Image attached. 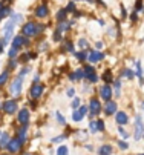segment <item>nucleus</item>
<instances>
[{"instance_id":"de8ad7c7","label":"nucleus","mask_w":144,"mask_h":155,"mask_svg":"<svg viewBox=\"0 0 144 155\" xmlns=\"http://www.w3.org/2000/svg\"><path fill=\"white\" fill-rule=\"evenodd\" d=\"M136 18H138V12L133 9V12L130 14V20H132V21H136Z\"/></svg>"},{"instance_id":"cd10ccee","label":"nucleus","mask_w":144,"mask_h":155,"mask_svg":"<svg viewBox=\"0 0 144 155\" xmlns=\"http://www.w3.org/2000/svg\"><path fill=\"white\" fill-rule=\"evenodd\" d=\"M121 77H124V78H133L135 77V72L132 71V69H123V74H121Z\"/></svg>"},{"instance_id":"3c124183","label":"nucleus","mask_w":144,"mask_h":155,"mask_svg":"<svg viewBox=\"0 0 144 155\" xmlns=\"http://www.w3.org/2000/svg\"><path fill=\"white\" fill-rule=\"evenodd\" d=\"M3 46H5V41H3V40H0V54L3 52Z\"/></svg>"},{"instance_id":"a18cd8bd","label":"nucleus","mask_w":144,"mask_h":155,"mask_svg":"<svg viewBox=\"0 0 144 155\" xmlns=\"http://www.w3.org/2000/svg\"><path fill=\"white\" fill-rule=\"evenodd\" d=\"M61 34H63V32H60L58 29H55V32H54V40H55V41L61 40Z\"/></svg>"},{"instance_id":"a19ab883","label":"nucleus","mask_w":144,"mask_h":155,"mask_svg":"<svg viewBox=\"0 0 144 155\" xmlns=\"http://www.w3.org/2000/svg\"><path fill=\"white\" fill-rule=\"evenodd\" d=\"M89 127H91V132H94V134H95V132H98V130H97V121H95V120H92V121L89 123Z\"/></svg>"},{"instance_id":"bb28decb","label":"nucleus","mask_w":144,"mask_h":155,"mask_svg":"<svg viewBox=\"0 0 144 155\" xmlns=\"http://www.w3.org/2000/svg\"><path fill=\"white\" fill-rule=\"evenodd\" d=\"M66 15H68L66 8H65V9H60V11L57 12V20H58V21H63V20H66Z\"/></svg>"},{"instance_id":"864d4df0","label":"nucleus","mask_w":144,"mask_h":155,"mask_svg":"<svg viewBox=\"0 0 144 155\" xmlns=\"http://www.w3.org/2000/svg\"><path fill=\"white\" fill-rule=\"evenodd\" d=\"M38 80H40V77H38V75H34L32 81H34V83H38Z\"/></svg>"},{"instance_id":"7c9ffc66","label":"nucleus","mask_w":144,"mask_h":155,"mask_svg":"<svg viewBox=\"0 0 144 155\" xmlns=\"http://www.w3.org/2000/svg\"><path fill=\"white\" fill-rule=\"evenodd\" d=\"M103 78H104V81H106V83H109V84H110V83H112V80H114V78H112V72H110V71H106V72H104V75H103Z\"/></svg>"},{"instance_id":"4be33fe9","label":"nucleus","mask_w":144,"mask_h":155,"mask_svg":"<svg viewBox=\"0 0 144 155\" xmlns=\"http://www.w3.org/2000/svg\"><path fill=\"white\" fill-rule=\"evenodd\" d=\"M98 155H112V146L103 144L101 147H98Z\"/></svg>"},{"instance_id":"6e6552de","label":"nucleus","mask_w":144,"mask_h":155,"mask_svg":"<svg viewBox=\"0 0 144 155\" xmlns=\"http://www.w3.org/2000/svg\"><path fill=\"white\" fill-rule=\"evenodd\" d=\"M88 110H89L88 106H80V107L74 109L72 110V120L74 121H81V120L85 118V115L88 114Z\"/></svg>"},{"instance_id":"412c9836","label":"nucleus","mask_w":144,"mask_h":155,"mask_svg":"<svg viewBox=\"0 0 144 155\" xmlns=\"http://www.w3.org/2000/svg\"><path fill=\"white\" fill-rule=\"evenodd\" d=\"M135 68H136L135 75L139 78V81H141V84H142V83H144V78H142V74H144V72H142V66H141V61H139V60L135 61Z\"/></svg>"},{"instance_id":"b1692460","label":"nucleus","mask_w":144,"mask_h":155,"mask_svg":"<svg viewBox=\"0 0 144 155\" xmlns=\"http://www.w3.org/2000/svg\"><path fill=\"white\" fill-rule=\"evenodd\" d=\"M114 89H115V97L121 95V78H117L114 81Z\"/></svg>"},{"instance_id":"f704fd0d","label":"nucleus","mask_w":144,"mask_h":155,"mask_svg":"<svg viewBox=\"0 0 144 155\" xmlns=\"http://www.w3.org/2000/svg\"><path fill=\"white\" fill-rule=\"evenodd\" d=\"M55 117H57V121H58L60 124H66V120H65V117L61 115V114L58 112V110H57V112H55Z\"/></svg>"},{"instance_id":"393cba45","label":"nucleus","mask_w":144,"mask_h":155,"mask_svg":"<svg viewBox=\"0 0 144 155\" xmlns=\"http://www.w3.org/2000/svg\"><path fill=\"white\" fill-rule=\"evenodd\" d=\"M11 138H9V135L8 134H2L0 135V149H3V147H6V144H8V141H9Z\"/></svg>"},{"instance_id":"0eeeda50","label":"nucleus","mask_w":144,"mask_h":155,"mask_svg":"<svg viewBox=\"0 0 144 155\" xmlns=\"http://www.w3.org/2000/svg\"><path fill=\"white\" fill-rule=\"evenodd\" d=\"M85 78L89 81V83H97L98 81V75H97V71L94 66H85Z\"/></svg>"},{"instance_id":"f8f14e48","label":"nucleus","mask_w":144,"mask_h":155,"mask_svg":"<svg viewBox=\"0 0 144 155\" xmlns=\"http://www.w3.org/2000/svg\"><path fill=\"white\" fill-rule=\"evenodd\" d=\"M43 84H40V83H34L32 86H31V91H29V95H31V98H40L42 97V94H43Z\"/></svg>"},{"instance_id":"5701e85b","label":"nucleus","mask_w":144,"mask_h":155,"mask_svg":"<svg viewBox=\"0 0 144 155\" xmlns=\"http://www.w3.org/2000/svg\"><path fill=\"white\" fill-rule=\"evenodd\" d=\"M11 14H12V9L9 6H2V8H0V17H2V18L9 17Z\"/></svg>"},{"instance_id":"c756f323","label":"nucleus","mask_w":144,"mask_h":155,"mask_svg":"<svg viewBox=\"0 0 144 155\" xmlns=\"http://www.w3.org/2000/svg\"><path fill=\"white\" fill-rule=\"evenodd\" d=\"M17 54H18V49H17V48H14V46H11V49L8 51V57H9V58H15V57H17Z\"/></svg>"},{"instance_id":"58836bf2","label":"nucleus","mask_w":144,"mask_h":155,"mask_svg":"<svg viewBox=\"0 0 144 155\" xmlns=\"http://www.w3.org/2000/svg\"><path fill=\"white\" fill-rule=\"evenodd\" d=\"M136 12H142L144 11V6H142V0H136Z\"/></svg>"},{"instance_id":"423d86ee","label":"nucleus","mask_w":144,"mask_h":155,"mask_svg":"<svg viewBox=\"0 0 144 155\" xmlns=\"http://www.w3.org/2000/svg\"><path fill=\"white\" fill-rule=\"evenodd\" d=\"M2 107H3V110L6 114H15L17 110H18V104H17V100H14V98H11V100H6L3 104H2Z\"/></svg>"},{"instance_id":"f3484780","label":"nucleus","mask_w":144,"mask_h":155,"mask_svg":"<svg viewBox=\"0 0 144 155\" xmlns=\"http://www.w3.org/2000/svg\"><path fill=\"white\" fill-rule=\"evenodd\" d=\"M18 121L22 123V124H25V123H28L29 121V110L28 109H20L18 110Z\"/></svg>"},{"instance_id":"37998d69","label":"nucleus","mask_w":144,"mask_h":155,"mask_svg":"<svg viewBox=\"0 0 144 155\" xmlns=\"http://www.w3.org/2000/svg\"><path fill=\"white\" fill-rule=\"evenodd\" d=\"M15 66H17V60H15V58H9V63H8V68L14 69Z\"/></svg>"},{"instance_id":"9b49d317","label":"nucleus","mask_w":144,"mask_h":155,"mask_svg":"<svg viewBox=\"0 0 144 155\" xmlns=\"http://www.w3.org/2000/svg\"><path fill=\"white\" fill-rule=\"evenodd\" d=\"M88 60H89L92 64H95V63H100V61H103V60H104V54H103L100 49H94V51H91V54H89Z\"/></svg>"},{"instance_id":"9d476101","label":"nucleus","mask_w":144,"mask_h":155,"mask_svg":"<svg viewBox=\"0 0 144 155\" xmlns=\"http://www.w3.org/2000/svg\"><path fill=\"white\" fill-rule=\"evenodd\" d=\"M22 146H23V143L20 141L18 138H11V140L8 141V144H6V149H8L11 153H15V152H18L20 149H22Z\"/></svg>"},{"instance_id":"ddd939ff","label":"nucleus","mask_w":144,"mask_h":155,"mask_svg":"<svg viewBox=\"0 0 144 155\" xmlns=\"http://www.w3.org/2000/svg\"><path fill=\"white\" fill-rule=\"evenodd\" d=\"M34 14H35V17H38V18H46L48 14H49V8H48V5L43 3V5L37 6L35 11H34Z\"/></svg>"},{"instance_id":"6e6d98bb","label":"nucleus","mask_w":144,"mask_h":155,"mask_svg":"<svg viewBox=\"0 0 144 155\" xmlns=\"http://www.w3.org/2000/svg\"><path fill=\"white\" fill-rule=\"evenodd\" d=\"M138 155H144V153H138Z\"/></svg>"},{"instance_id":"c9c22d12","label":"nucleus","mask_w":144,"mask_h":155,"mask_svg":"<svg viewBox=\"0 0 144 155\" xmlns=\"http://www.w3.org/2000/svg\"><path fill=\"white\" fill-rule=\"evenodd\" d=\"M65 49L69 51V52H74V43H72L71 40H68V41L65 43Z\"/></svg>"},{"instance_id":"39448f33","label":"nucleus","mask_w":144,"mask_h":155,"mask_svg":"<svg viewBox=\"0 0 144 155\" xmlns=\"http://www.w3.org/2000/svg\"><path fill=\"white\" fill-rule=\"evenodd\" d=\"M28 45H29V40H28V37H23V35H14L11 40V46H14L17 49L28 46Z\"/></svg>"},{"instance_id":"052dcab7","label":"nucleus","mask_w":144,"mask_h":155,"mask_svg":"<svg viewBox=\"0 0 144 155\" xmlns=\"http://www.w3.org/2000/svg\"><path fill=\"white\" fill-rule=\"evenodd\" d=\"M142 137H144V134H142Z\"/></svg>"},{"instance_id":"5fc2aeb1","label":"nucleus","mask_w":144,"mask_h":155,"mask_svg":"<svg viewBox=\"0 0 144 155\" xmlns=\"http://www.w3.org/2000/svg\"><path fill=\"white\" fill-rule=\"evenodd\" d=\"M141 107H142V110H144V101H142V103H141Z\"/></svg>"},{"instance_id":"ea45409f","label":"nucleus","mask_w":144,"mask_h":155,"mask_svg":"<svg viewBox=\"0 0 144 155\" xmlns=\"http://www.w3.org/2000/svg\"><path fill=\"white\" fill-rule=\"evenodd\" d=\"M118 132H120V135H121V137H123V138H124V140H126V138H129V134H127V132H126V130H124V129H123V127H121V126H120V127H118Z\"/></svg>"},{"instance_id":"09e8293b","label":"nucleus","mask_w":144,"mask_h":155,"mask_svg":"<svg viewBox=\"0 0 144 155\" xmlns=\"http://www.w3.org/2000/svg\"><path fill=\"white\" fill-rule=\"evenodd\" d=\"M29 58V54H25V55H22L20 57V63H26V60Z\"/></svg>"},{"instance_id":"a211bd4d","label":"nucleus","mask_w":144,"mask_h":155,"mask_svg":"<svg viewBox=\"0 0 144 155\" xmlns=\"http://www.w3.org/2000/svg\"><path fill=\"white\" fill-rule=\"evenodd\" d=\"M74 25V21H66V20H63V21H60L58 23V31L60 32H66V31H69L71 29V26Z\"/></svg>"},{"instance_id":"72a5a7b5","label":"nucleus","mask_w":144,"mask_h":155,"mask_svg":"<svg viewBox=\"0 0 144 155\" xmlns=\"http://www.w3.org/2000/svg\"><path fill=\"white\" fill-rule=\"evenodd\" d=\"M29 71H31V68H29V66H25V68H22V69H20V74H18V77L25 78V75H26Z\"/></svg>"},{"instance_id":"4d7b16f0","label":"nucleus","mask_w":144,"mask_h":155,"mask_svg":"<svg viewBox=\"0 0 144 155\" xmlns=\"http://www.w3.org/2000/svg\"><path fill=\"white\" fill-rule=\"evenodd\" d=\"M0 21H2V17H0Z\"/></svg>"},{"instance_id":"79ce46f5","label":"nucleus","mask_w":144,"mask_h":155,"mask_svg":"<svg viewBox=\"0 0 144 155\" xmlns=\"http://www.w3.org/2000/svg\"><path fill=\"white\" fill-rule=\"evenodd\" d=\"M118 146H120V149H121V150H126V149H129V144H127L126 141H121V140H120Z\"/></svg>"},{"instance_id":"f03ea898","label":"nucleus","mask_w":144,"mask_h":155,"mask_svg":"<svg viewBox=\"0 0 144 155\" xmlns=\"http://www.w3.org/2000/svg\"><path fill=\"white\" fill-rule=\"evenodd\" d=\"M15 25H17V21H15L14 15L11 14V15H9V18L6 20V23L3 25V38H2V40L5 41V45H6V43H9V41H11V38L14 37Z\"/></svg>"},{"instance_id":"a878e982","label":"nucleus","mask_w":144,"mask_h":155,"mask_svg":"<svg viewBox=\"0 0 144 155\" xmlns=\"http://www.w3.org/2000/svg\"><path fill=\"white\" fill-rule=\"evenodd\" d=\"M75 57L78 58V61H85V60L88 58V52H86V49H81L80 52H75Z\"/></svg>"},{"instance_id":"f257e3e1","label":"nucleus","mask_w":144,"mask_h":155,"mask_svg":"<svg viewBox=\"0 0 144 155\" xmlns=\"http://www.w3.org/2000/svg\"><path fill=\"white\" fill-rule=\"evenodd\" d=\"M45 25L43 23H34V21H28V23H25L23 26H22V35H25V37H35V35H38L40 32H43L45 31Z\"/></svg>"},{"instance_id":"2f4dec72","label":"nucleus","mask_w":144,"mask_h":155,"mask_svg":"<svg viewBox=\"0 0 144 155\" xmlns=\"http://www.w3.org/2000/svg\"><path fill=\"white\" fill-rule=\"evenodd\" d=\"M68 146H60L58 149H57V155H68Z\"/></svg>"},{"instance_id":"603ef678","label":"nucleus","mask_w":144,"mask_h":155,"mask_svg":"<svg viewBox=\"0 0 144 155\" xmlns=\"http://www.w3.org/2000/svg\"><path fill=\"white\" fill-rule=\"evenodd\" d=\"M95 48H97V49H101V48H103V43H101V41H97V45H95Z\"/></svg>"},{"instance_id":"dca6fc26","label":"nucleus","mask_w":144,"mask_h":155,"mask_svg":"<svg viewBox=\"0 0 144 155\" xmlns=\"http://www.w3.org/2000/svg\"><path fill=\"white\" fill-rule=\"evenodd\" d=\"M115 120H117V123H118L120 126H124V124H127V121H129L127 114H126V112H123V110H117Z\"/></svg>"},{"instance_id":"bf43d9fd","label":"nucleus","mask_w":144,"mask_h":155,"mask_svg":"<svg viewBox=\"0 0 144 155\" xmlns=\"http://www.w3.org/2000/svg\"><path fill=\"white\" fill-rule=\"evenodd\" d=\"M0 135H2V132H0Z\"/></svg>"},{"instance_id":"1a4fd4ad","label":"nucleus","mask_w":144,"mask_h":155,"mask_svg":"<svg viewBox=\"0 0 144 155\" xmlns=\"http://www.w3.org/2000/svg\"><path fill=\"white\" fill-rule=\"evenodd\" d=\"M112 86L109 84V83H104L101 87H100V95H101V98L104 100V101H109L110 98H112Z\"/></svg>"},{"instance_id":"20e7f679","label":"nucleus","mask_w":144,"mask_h":155,"mask_svg":"<svg viewBox=\"0 0 144 155\" xmlns=\"http://www.w3.org/2000/svg\"><path fill=\"white\" fill-rule=\"evenodd\" d=\"M144 124H142V117L141 115H136L135 117V132H133V140L135 141H138L141 137H142V134H144Z\"/></svg>"},{"instance_id":"8fccbe9b","label":"nucleus","mask_w":144,"mask_h":155,"mask_svg":"<svg viewBox=\"0 0 144 155\" xmlns=\"http://www.w3.org/2000/svg\"><path fill=\"white\" fill-rule=\"evenodd\" d=\"M66 138V135H60V137H55L52 141H55V143H58V141H61V140H65Z\"/></svg>"},{"instance_id":"e433bc0d","label":"nucleus","mask_w":144,"mask_h":155,"mask_svg":"<svg viewBox=\"0 0 144 155\" xmlns=\"http://www.w3.org/2000/svg\"><path fill=\"white\" fill-rule=\"evenodd\" d=\"M97 130L98 132L104 130V121H103V120H97Z\"/></svg>"},{"instance_id":"c03bdc74","label":"nucleus","mask_w":144,"mask_h":155,"mask_svg":"<svg viewBox=\"0 0 144 155\" xmlns=\"http://www.w3.org/2000/svg\"><path fill=\"white\" fill-rule=\"evenodd\" d=\"M66 11H68V12L75 11V3H74V2H69V3H68V6H66Z\"/></svg>"},{"instance_id":"6ab92c4d","label":"nucleus","mask_w":144,"mask_h":155,"mask_svg":"<svg viewBox=\"0 0 144 155\" xmlns=\"http://www.w3.org/2000/svg\"><path fill=\"white\" fill-rule=\"evenodd\" d=\"M26 132H28V123H25L22 127H20V130H18V140L22 141V143H25L26 141Z\"/></svg>"},{"instance_id":"13d9d810","label":"nucleus","mask_w":144,"mask_h":155,"mask_svg":"<svg viewBox=\"0 0 144 155\" xmlns=\"http://www.w3.org/2000/svg\"><path fill=\"white\" fill-rule=\"evenodd\" d=\"M26 155H31V153H26Z\"/></svg>"},{"instance_id":"4468645a","label":"nucleus","mask_w":144,"mask_h":155,"mask_svg":"<svg viewBox=\"0 0 144 155\" xmlns=\"http://www.w3.org/2000/svg\"><path fill=\"white\" fill-rule=\"evenodd\" d=\"M89 110H91V115H97L101 112V103L97 98H92L89 103Z\"/></svg>"},{"instance_id":"4c0bfd02","label":"nucleus","mask_w":144,"mask_h":155,"mask_svg":"<svg viewBox=\"0 0 144 155\" xmlns=\"http://www.w3.org/2000/svg\"><path fill=\"white\" fill-rule=\"evenodd\" d=\"M71 106H72V109H77V107H80V98H78V97H74V100H72Z\"/></svg>"},{"instance_id":"7ed1b4c3","label":"nucleus","mask_w":144,"mask_h":155,"mask_svg":"<svg viewBox=\"0 0 144 155\" xmlns=\"http://www.w3.org/2000/svg\"><path fill=\"white\" fill-rule=\"evenodd\" d=\"M22 87H23V78L22 77H15L9 86V94L12 97H18L20 92H22Z\"/></svg>"},{"instance_id":"c85d7f7f","label":"nucleus","mask_w":144,"mask_h":155,"mask_svg":"<svg viewBox=\"0 0 144 155\" xmlns=\"http://www.w3.org/2000/svg\"><path fill=\"white\" fill-rule=\"evenodd\" d=\"M8 78H9V72H8V71H5V72L0 74V86H3V84L8 81Z\"/></svg>"},{"instance_id":"aec40b11","label":"nucleus","mask_w":144,"mask_h":155,"mask_svg":"<svg viewBox=\"0 0 144 155\" xmlns=\"http://www.w3.org/2000/svg\"><path fill=\"white\" fill-rule=\"evenodd\" d=\"M81 78H85V71L83 69H77L75 72H72L69 75V80H72V81H77V80H81Z\"/></svg>"},{"instance_id":"49530a36","label":"nucleus","mask_w":144,"mask_h":155,"mask_svg":"<svg viewBox=\"0 0 144 155\" xmlns=\"http://www.w3.org/2000/svg\"><path fill=\"white\" fill-rule=\"evenodd\" d=\"M66 95H68V97H71V98L75 95V89H74V87H69V89L66 91Z\"/></svg>"},{"instance_id":"473e14b6","label":"nucleus","mask_w":144,"mask_h":155,"mask_svg":"<svg viewBox=\"0 0 144 155\" xmlns=\"http://www.w3.org/2000/svg\"><path fill=\"white\" fill-rule=\"evenodd\" d=\"M78 46H80V49H86L88 48V40L86 38H80L78 40Z\"/></svg>"},{"instance_id":"2eb2a0df","label":"nucleus","mask_w":144,"mask_h":155,"mask_svg":"<svg viewBox=\"0 0 144 155\" xmlns=\"http://www.w3.org/2000/svg\"><path fill=\"white\" fill-rule=\"evenodd\" d=\"M117 109H118L117 103L114 100H109V101H106V106H104V114L106 115H114V114H117Z\"/></svg>"}]
</instances>
